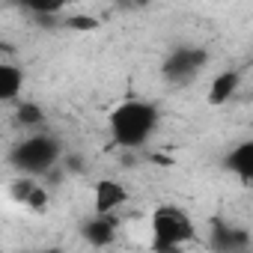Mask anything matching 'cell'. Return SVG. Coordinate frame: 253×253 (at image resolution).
I'll list each match as a JSON object with an SVG mask.
<instances>
[{"label":"cell","mask_w":253,"mask_h":253,"mask_svg":"<svg viewBox=\"0 0 253 253\" xmlns=\"http://www.w3.org/2000/svg\"><path fill=\"white\" fill-rule=\"evenodd\" d=\"M116 229H119V220L116 214H92L86 223H84V238L92 244V247H107L113 238H116Z\"/></svg>","instance_id":"ba28073f"},{"label":"cell","mask_w":253,"mask_h":253,"mask_svg":"<svg viewBox=\"0 0 253 253\" xmlns=\"http://www.w3.org/2000/svg\"><path fill=\"white\" fill-rule=\"evenodd\" d=\"M60 158H63V149H60L57 137H51V134H27L9 152V161L18 173L39 176V179H45L60 164Z\"/></svg>","instance_id":"7a4b0ae2"},{"label":"cell","mask_w":253,"mask_h":253,"mask_svg":"<svg viewBox=\"0 0 253 253\" xmlns=\"http://www.w3.org/2000/svg\"><path fill=\"white\" fill-rule=\"evenodd\" d=\"M209 63V51L197 48V45H182L176 51H170L161 63V78L173 86H185L191 84Z\"/></svg>","instance_id":"277c9868"},{"label":"cell","mask_w":253,"mask_h":253,"mask_svg":"<svg viewBox=\"0 0 253 253\" xmlns=\"http://www.w3.org/2000/svg\"><path fill=\"white\" fill-rule=\"evenodd\" d=\"M149 244L155 250H179L182 244L197 238V223L179 206H158L149 217Z\"/></svg>","instance_id":"3957f363"},{"label":"cell","mask_w":253,"mask_h":253,"mask_svg":"<svg viewBox=\"0 0 253 253\" xmlns=\"http://www.w3.org/2000/svg\"><path fill=\"white\" fill-rule=\"evenodd\" d=\"M24 89V69L12 60H0V104L15 101Z\"/></svg>","instance_id":"30bf717a"},{"label":"cell","mask_w":253,"mask_h":253,"mask_svg":"<svg viewBox=\"0 0 253 253\" xmlns=\"http://www.w3.org/2000/svg\"><path fill=\"white\" fill-rule=\"evenodd\" d=\"M9 197H12L18 206L30 209V211H45V209H48V188L39 182V176H24V173H21L18 179H12Z\"/></svg>","instance_id":"5b68a950"},{"label":"cell","mask_w":253,"mask_h":253,"mask_svg":"<svg viewBox=\"0 0 253 253\" xmlns=\"http://www.w3.org/2000/svg\"><path fill=\"white\" fill-rule=\"evenodd\" d=\"M158 125V107L146 98H125L116 104L107 116L110 140L119 149H140L149 143L152 131Z\"/></svg>","instance_id":"6da1fadb"},{"label":"cell","mask_w":253,"mask_h":253,"mask_svg":"<svg viewBox=\"0 0 253 253\" xmlns=\"http://www.w3.org/2000/svg\"><path fill=\"white\" fill-rule=\"evenodd\" d=\"M128 203V188L116 179H98L92 188V209L98 214H116V209H122Z\"/></svg>","instance_id":"8992f818"},{"label":"cell","mask_w":253,"mask_h":253,"mask_svg":"<svg viewBox=\"0 0 253 253\" xmlns=\"http://www.w3.org/2000/svg\"><path fill=\"white\" fill-rule=\"evenodd\" d=\"M226 170L232 176H238L241 185H250L253 182V140H241L235 149H229Z\"/></svg>","instance_id":"9c48e42d"},{"label":"cell","mask_w":253,"mask_h":253,"mask_svg":"<svg viewBox=\"0 0 253 253\" xmlns=\"http://www.w3.org/2000/svg\"><path fill=\"white\" fill-rule=\"evenodd\" d=\"M247 244H250L247 232L232 229V226H220V223H217V229H214V241H211L214 250H244Z\"/></svg>","instance_id":"7c38bea8"},{"label":"cell","mask_w":253,"mask_h":253,"mask_svg":"<svg viewBox=\"0 0 253 253\" xmlns=\"http://www.w3.org/2000/svg\"><path fill=\"white\" fill-rule=\"evenodd\" d=\"M140 3H143V0H116V6H122V9H134Z\"/></svg>","instance_id":"9a60e30c"},{"label":"cell","mask_w":253,"mask_h":253,"mask_svg":"<svg viewBox=\"0 0 253 253\" xmlns=\"http://www.w3.org/2000/svg\"><path fill=\"white\" fill-rule=\"evenodd\" d=\"M60 24H63L66 30H75V33H92V30L101 27V21H98L95 15H69V18H63Z\"/></svg>","instance_id":"5bb4252c"},{"label":"cell","mask_w":253,"mask_h":253,"mask_svg":"<svg viewBox=\"0 0 253 253\" xmlns=\"http://www.w3.org/2000/svg\"><path fill=\"white\" fill-rule=\"evenodd\" d=\"M15 122L21 125V128H27V131H36L39 125H45V113H42L39 104H33V101H21V104L15 107Z\"/></svg>","instance_id":"4fadbf2b"},{"label":"cell","mask_w":253,"mask_h":253,"mask_svg":"<svg viewBox=\"0 0 253 253\" xmlns=\"http://www.w3.org/2000/svg\"><path fill=\"white\" fill-rule=\"evenodd\" d=\"M75 0H15V6L33 18H54L63 9H69Z\"/></svg>","instance_id":"8fae6325"},{"label":"cell","mask_w":253,"mask_h":253,"mask_svg":"<svg viewBox=\"0 0 253 253\" xmlns=\"http://www.w3.org/2000/svg\"><path fill=\"white\" fill-rule=\"evenodd\" d=\"M238 86H241V69H223V72L214 75L211 84L206 86V101H209L211 107H223V104H229V101L235 98Z\"/></svg>","instance_id":"52a82bcc"},{"label":"cell","mask_w":253,"mask_h":253,"mask_svg":"<svg viewBox=\"0 0 253 253\" xmlns=\"http://www.w3.org/2000/svg\"><path fill=\"white\" fill-rule=\"evenodd\" d=\"M9 54H12V48H9V45H3V42H0V60H6Z\"/></svg>","instance_id":"2e32d148"}]
</instances>
